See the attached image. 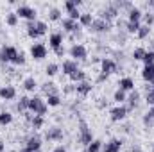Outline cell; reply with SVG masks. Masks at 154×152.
Returning <instances> with one entry per match:
<instances>
[{
  "label": "cell",
  "instance_id": "18",
  "mask_svg": "<svg viewBox=\"0 0 154 152\" xmlns=\"http://www.w3.org/2000/svg\"><path fill=\"white\" fill-rule=\"evenodd\" d=\"M125 102H127V106H125V108H127L129 111H131V109H134V108L138 106V102H140V93H138L136 90H133V91L127 95V100H125Z\"/></svg>",
  "mask_w": 154,
  "mask_h": 152
},
{
  "label": "cell",
  "instance_id": "47",
  "mask_svg": "<svg viewBox=\"0 0 154 152\" xmlns=\"http://www.w3.org/2000/svg\"><path fill=\"white\" fill-rule=\"evenodd\" d=\"M52 152H66V149H65L63 145H59V147H56V149H54Z\"/></svg>",
  "mask_w": 154,
  "mask_h": 152
},
{
  "label": "cell",
  "instance_id": "16",
  "mask_svg": "<svg viewBox=\"0 0 154 152\" xmlns=\"http://www.w3.org/2000/svg\"><path fill=\"white\" fill-rule=\"evenodd\" d=\"M134 86H136V84H134V81H133L131 77H122V79L118 81V90H122V91H125V93H127V91L131 93V91L134 90Z\"/></svg>",
  "mask_w": 154,
  "mask_h": 152
},
{
  "label": "cell",
  "instance_id": "42",
  "mask_svg": "<svg viewBox=\"0 0 154 152\" xmlns=\"http://www.w3.org/2000/svg\"><path fill=\"white\" fill-rule=\"evenodd\" d=\"M145 102L152 108L154 106V90L152 88H147V91H145Z\"/></svg>",
  "mask_w": 154,
  "mask_h": 152
},
{
  "label": "cell",
  "instance_id": "13",
  "mask_svg": "<svg viewBox=\"0 0 154 152\" xmlns=\"http://www.w3.org/2000/svg\"><path fill=\"white\" fill-rule=\"evenodd\" d=\"M61 70H63V74H65V75L70 77L75 70H79V61H74V59H66V61H63Z\"/></svg>",
  "mask_w": 154,
  "mask_h": 152
},
{
  "label": "cell",
  "instance_id": "28",
  "mask_svg": "<svg viewBox=\"0 0 154 152\" xmlns=\"http://www.w3.org/2000/svg\"><path fill=\"white\" fill-rule=\"evenodd\" d=\"M86 77H88V75H86V72H84L82 68H79V70H75V72H74V74L70 75V79H72L74 82H77V84H79V82L86 81Z\"/></svg>",
  "mask_w": 154,
  "mask_h": 152
},
{
  "label": "cell",
  "instance_id": "52",
  "mask_svg": "<svg viewBox=\"0 0 154 152\" xmlns=\"http://www.w3.org/2000/svg\"><path fill=\"white\" fill-rule=\"evenodd\" d=\"M20 152H32V150H29V149H23V150H20Z\"/></svg>",
  "mask_w": 154,
  "mask_h": 152
},
{
  "label": "cell",
  "instance_id": "31",
  "mask_svg": "<svg viewBox=\"0 0 154 152\" xmlns=\"http://www.w3.org/2000/svg\"><path fill=\"white\" fill-rule=\"evenodd\" d=\"M41 90H43V93L48 97V95H56L57 93V90H56V84L54 82H45L43 86H41Z\"/></svg>",
  "mask_w": 154,
  "mask_h": 152
},
{
  "label": "cell",
  "instance_id": "35",
  "mask_svg": "<svg viewBox=\"0 0 154 152\" xmlns=\"http://www.w3.org/2000/svg\"><path fill=\"white\" fill-rule=\"evenodd\" d=\"M11 63H13L14 66H23V65H25V54H23V52H18Z\"/></svg>",
  "mask_w": 154,
  "mask_h": 152
},
{
  "label": "cell",
  "instance_id": "11",
  "mask_svg": "<svg viewBox=\"0 0 154 152\" xmlns=\"http://www.w3.org/2000/svg\"><path fill=\"white\" fill-rule=\"evenodd\" d=\"M118 7H116V4H109L106 9H102V13H100V18L102 20H106V22H111V20H115L116 16H118Z\"/></svg>",
  "mask_w": 154,
  "mask_h": 152
},
{
  "label": "cell",
  "instance_id": "14",
  "mask_svg": "<svg viewBox=\"0 0 154 152\" xmlns=\"http://www.w3.org/2000/svg\"><path fill=\"white\" fill-rule=\"evenodd\" d=\"M25 149H29V150H32V152H39V149H41V138H39L38 134L29 136L27 141H25Z\"/></svg>",
  "mask_w": 154,
  "mask_h": 152
},
{
  "label": "cell",
  "instance_id": "19",
  "mask_svg": "<svg viewBox=\"0 0 154 152\" xmlns=\"http://www.w3.org/2000/svg\"><path fill=\"white\" fill-rule=\"evenodd\" d=\"M75 93L77 95H81V97H86L88 93H91V82L82 81V82L75 84Z\"/></svg>",
  "mask_w": 154,
  "mask_h": 152
},
{
  "label": "cell",
  "instance_id": "10",
  "mask_svg": "<svg viewBox=\"0 0 154 152\" xmlns=\"http://www.w3.org/2000/svg\"><path fill=\"white\" fill-rule=\"evenodd\" d=\"M129 113V109L124 106V104H120V106H115L111 111H109V116H111V120L113 122H120V120H124L125 116Z\"/></svg>",
  "mask_w": 154,
  "mask_h": 152
},
{
  "label": "cell",
  "instance_id": "54",
  "mask_svg": "<svg viewBox=\"0 0 154 152\" xmlns=\"http://www.w3.org/2000/svg\"><path fill=\"white\" fill-rule=\"evenodd\" d=\"M152 152H154V147H152Z\"/></svg>",
  "mask_w": 154,
  "mask_h": 152
},
{
  "label": "cell",
  "instance_id": "25",
  "mask_svg": "<svg viewBox=\"0 0 154 152\" xmlns=\"http://www.w3.org/2000/svg\"><path fill=\"white\" fill-rule=\"evenodd\" d=\"M29 97H20V100L16 102V109L20 111V113H25V111H29Z\"/></svg>",
  "mask_w": 154,
  "mask_h": 152
},
{
  "label": "cell",
  "instance_id": "34",
  "mask_svg": "<svg viewBox=\"0 0 154 152\" xmlns=\"http://www.w3.org/2000/svg\"><path fill=\"white\" fill-rule=\"evenodd\" d=\"M13 122V114L9 111H0V125H9Z\"/></svg>",
  "mask_w": 154,
  "mask_h": 152
},
{
  "label": "cell",
  "instance_id": "37",
  "mask_svg": "<svg viewBox=\"0 0 154 152\" xmlns=\"http://www.w3.org/2000/svg\"><path fill=\"white\" fill-rule=\"evenodd\" d=\"M31 125H32V129H41V127L45 125L43 116H32V118H31Z\"/></svg>",
  "mask_w": 154,
  "mask_h": 152
},
{
  "label": "cell",
  "instance_id": "9",
  "mask_svg": "<svg viewBox=\"0 0 154 152\" xmlns=\"http://www.w3.org/2000/svg\"><path fill=\"white\" fill-rule=\"evenodd\" d=\"M31 56H32V59H36V61L45 59V57H47V47H45L43 43H34V45L31 47Z\"/></svg>",
  "mask_w": 154,
  "mask_h": 152
},
{
  "label": "cell",
  "instance_id": "4",
  "mask_svg": "<svg viewBox=\"0 0 154 152\" xmlns=\"http://www.w3.org/2000/svg\"><path fill=\"white\" fill-rule=\"evenodd\" d=\"M70 56H72L74 61H84V59L88 57V50H86L84 45H81V43H74V45L70 47Z\"/></svg>",
  "mask_w": 154,
  "mask_h": 152
},
{
  "label": "cell",
  "instance_id": "6",
  "mask_svg": "<svg viewBox=\"0 0 154 152\" xmlns=\"http://www.w3.org/2000/svg\"><path fill=\"white\" fill-rule=\"evenodd\" d=\"M18 54V50L14 48V47H11V45H4L2 48H0V63H11L13 59H14V56Z\"/></svg>",
  "mask_w": 154,
  "mask_h": 152
},
{
  "label": "cell",
  "instance_id": "43",
  "mask_svg": "<svg viewBox=\"0 0 154 152\" xmlns=\"http://www.w3.org/2000/svg\"><path fill=\"white\" fill-rule=\"evenodd\" d=\"M142 61L145 63V66H147V65H152V63H154V50H147Z\"/></svg>",
  "mask_w": 154,
  "mask_h": 152
},
{
  "label": "cell",
  "instance_id": "5",
  "mask_svg": "<svg viewBox=\"0 0 154 152\" xmlns=\"http://www.w3.org/2000/svg\"><path fill=\"white\" fill-rule=\"evenodd\" d=\"M16 14L18 18H25L27 22H36V9L31 5H18Z\"/></svg>",
  "mask_w": 154,
  "mask_h": 152
},
{
  "label": "cell",
  "instance_id": "53",
  "mask_svg": "<svg viewBox=\"0 0 154 152\" xmlns=\"http://www.w3.org/2000/svg\"><path fill=\"white\" fill-rule=\"evenodd\" d=\"M152 90H154V81H152Z\"/></svg>",
  "mask_w": 154,
  "mask_h": 152
},
{
  "label": "cell",
  "instance_id": "49",
  "mask_svg": "<svg viewBox=\"0 0 154 152\" xmlns=\"http://www.w3.org/2000/svg\"><path fill=\"white\" fill-rule=\"evenodd\" d=\"M131 152H142V149L136 145V147H131Z\"/></svg>",
  "mask_w": 154,
  "mask_h": 152
},
{
  "label": "cell",
  "instance_id": "48",
  "mask_svg": "<svg viewBox=\"0 0 154 152\" xmlns=\"http://www.w3.org/2000/svg\"><path fill=\"white\" fill-rule=\"evenodd\" d=\"M106 79H108V77H106V75H102V74H100V75L97 77V82H104Z\"/></svg>",
  "mask_w": 154,
  "mask_h": 152
},
{
  "label": "cell",
  "instance_id": "24",
  "mask_svg": "<svg viewBox=\"0 0 154 152\" xmlns=\"http://www.w3.org/2000/svg\"><path fill=\"white\" fill-rule=\"evenodd\" d=\"M79 23H81V27H90V25L93 23V16H91V13H81Z\"/></svg>",
  "mask_w": 154,
  "mask_h": 152
},
{
  "label": "cell",
  "instance_id": "20",
  "mask_svg": "<svg viewBox=\"0 0 154 152\" xmlns=\"http://www.w3.org/2000/svg\"><path fill=\"white\" fill-rule=\"evenodd\" d=\"M120 149H122V140H118V138L109 140L104 145V152H120Z\"/></svg>",
  "mask_w": 154,
  "mask_h": 152
},
{
  "label": "cell",
  "instance_id": "29",
  "mask_svg": "<svg viewBox=\"0 0 154 152\" xmlns=\"http://www.w3.org/2000/svg\"><path fill=\"white\" fill-rule=\"evenodd\" d=\"M113 100L116 102V106L124 104V102L127 100V93H125V91H122V90H116L115 93H113Z\"/></svg>",
  "mask_w": 154,
  "mask_h": 152
},
{
  "label": "cell",
  "instance_id": "8",
  "mask_svg": "<svg viewBox=\"0 0 154 152\" xmlns=\"http://www.w3.org/2000/svg\"><path fill=\"white\" fill-rule=\"evenodd\" d=\"M61 25H63V29L66 32H72V34H79V31H81V23L72 20V18H68V16L61 20Z\"/></svg>",
  "mask_w": 154,
  "mask_h": 152
},
{
  "label": "cell",
  "instance_id": "12",
  "mask_svg": "<svg viewBox=\"0 0 154 152\" xmlns=\"http://www.w3.org/2000/svg\"><path fill=\"white\" fill-rule=\"evenodd\" d=\"M45 140H48V141H61L63 140V129L61 127H50L45 132Z\"/></svg>",
  "mask_w": 154,
  "mask_h": 152
},
{
  "label": "cell",
  "instance_id": "36",
  "mask_svg": "<svg viewBox=\"0 0 154 152\" xmlns=\"http://www.w3.org/2000/svg\"><path fill=\"white\" fill-rule=\"evenodd\" d=\"M34 29L38 31V32H39V36H41V34H45V32H47L48 25H47V22H41V20H36V22H34Z\"/></svg>",
  "mask_w": 154,
  "mask_h": 152
},
{
  "label": "cell",
  "instance_id": "40",
  "mask_svg": "<svg viewBox=\"0 0 154 152\" xmlns=\"http://www.w3.org/2000/svg\"><path fill=\"white\" fill-rule=\"evenodd\" d=\"M149 34H151V27H147V25H142V27L138 29V32H136V36L140 39H145Z\"/></svg>",
  "mask_w": 154,
  "mask_h": 152
},
{
  "label": "cell",
  "instance_id": "44",
  "mask_svg": "<svg viewBox=\"0 0 154 152\" xmlns=\"http://www.w3.org/2000/svg\"><path fill=\"white\" fill-rule=\"evenodd\" d=\"M143 18H145V25H147V27H151L154 23V14L152 13H143Z\"/></svg>",
  "mask_w": 154,
  "mask_h": 152
},
{
  "label": "cell",
  "instance_id": "38",
  "mask_svg": "<svg viewBox=\"0 0 154 152\" xmlns=\"http://www.w3.org/2000/svg\"><path fill=\"white\" fill-rule=\"evenodd\" d=\"M145 52H147V50H145V48H142V47L134 48V50H133V59H134V61H142V59H143V56H145Z\"/></svg>",
  "mask_w": 154,
  "mask_h": 152
},
{
  "label": "cell",
  "instance_id": "39",
  "mask_svg": "<svg viewBox=\"0 0 154 152\" xmlns=\"http://www.w3.org/2000/svg\"><path fill=\"white\" fill-rule=\"evenodd\" d=\"M102 149V141H99V140H93L88 147H86V150L88 152H99Z\"/></svg>",
  "mask_w": 154,
  "mask_h": 152
},
{
  "label": "cell",
  "instance_id": "22",
  "mask_svg": "<svg viewBox=\"0 0 154 152\" xmlns=\"http://www.w3.org/2000/svg\"><path fill=\"white\" fill-rule=\"evenodd\" d=\"M142 77H143V81L152 82V81H154V63H152V65L143 66V70H142Z\"/></svg>",
  "mask_w": 154,
  "mask_h": 152
},
{
  "label": "cell",
  "instance_id": "51",
  "mask_svg": "<svg viewBox=\"0 0 154 152\" xmlns=\"http://www.w3.org/2000/svg\"><path fill=\"white\" fill-rule=\"evenodd\" d=\"M147 7H154V0L152 2H147Z\"/></svg>",
  "mask_w": 154,
  "mask_h": 152
},
{
  "label": "cell",
  "instance_id": "26",
  "mask_svg": "<svg viewBox=\"0 0 154 152\" xmlns=\"http://www.w3.org/2000/svg\"><path fill=\"white\" fill-rule=\"evenodd\" d=\"M45 102H47L48 108H57V106H61V97H59L57 93H56V95H48Z\"/></svg>",
  "mask_w": 154,
  "mask_h": 152
},
{
  "label": "cell",
  "instance_id": "41",
  "mask_svg": "<svg viewBox=\"0 0 154 152\" xmlns=\"http://www.w3.org/2000/svg\"><path fill=\"white\" fill-rule=\"evenodd\" d=\"M61 18V11L57 9V7H52L50 11H48V20H52V22H57Z\"/></svg>",
  "mask_w": 154,
  "mask_h": 152
},
{
  "label": "cell",
  "instance_id": "2",
  "mask_svg": "<svg viewBox=\"0 0 154 152\" xmlns=\"http://www.w3.org/2000/svg\"><path fill=\"white\" fill-rule=\"evenodd\" d=\"M79 141H81L82 145H86V147L93 141L91 129L88 127V123H86L84 120H81V122H79Z\"/></svg>",
  "mask_w": 154,
  "mask_h": 152
},
{
  "label": "cell",
  "instance_id": "7",
  "mask_svg": "<svg viewBox=\"0 0 154 152\" xmlns=\"http://www.w3.org/2000/svg\"><path fill=\"white\" fill-rule=\"evenodd\" d=\"M109 29H111V22H106V20H102V18L93 20V23L90 25V31H91V32H97V34H104V32H108Z\"/></svg>",
  "mask_w": 154,
  "mask_h": 152
},
{
  "label": "cell",
  "instance_id": "23",
  "mask_svg": "<svg viewBox=\"0 0 154 152\" xmlns=\"http://www.w3.org/2000/svg\"><path fill=\"white\" fill-rule=\"evenodd\" d=\"M22 86H23V90H25V91H34V90L38 88V82H36V79H34V77H25Z\"/></svg>",
  "mask_w": 154,
  "mask_h": 152
},
{
  "label": "cell",
  "instance_id": "1",
  "mask_svg": "<svg viewBox=\"0 0 154 152\" xmlns=\"http://www.w3.org/2000/svg\"><path fill=\"white\" fill-rule=\"evenodd\" d=\"M29 111L34 113V116H43L48 111V106H47V102L41 97H32L29 100Z\"/></svg>",
  "mask_w": 154,
  "mask_h": 152
},
{
  "label": "cell",
  "instance_id": "21",
  "mask_svg": "<svg viewBox=\"0 0 154 152\" xmlns=\"http://www.w3.org/2000/svg\"><path fill=\"white\" fill-rule=\"evenodd\" d=\"M127 14H129V16H127V22H140V20L143 18L142 9H140V7H134V5L127 11Z\"/></svg>",
  "mask_w": 154,
  "mask_h": 152
},
{
  "label": "cell",
  "instance_id": "17",
  "mask_svg": "<svg viewBox=\"0 0 154 152\" xmlns=\"http://www.w3.org/2000/svg\"><path fill=\"white\" fill-rule=\"evenodd\" d=\"M63 32H52L50 34V38H48V45L52 47V50H56V48H59V47H63Z\"/></svg>",
  "mask_w": 154,
  "mask_h": 152
},
{
  "label": "cell",
  "instance_id": "3",
  "mask_svg": "<svg viewBox=\"0 0 154 152\" xmlns=\"http://www.w3.org/2000/svg\"><path fill=\"white\" fill-rule=\"evenodd\" d=\"M116 68H118V65H116L115 59H111V57H104L102 61H100V74L106 77H109L111 74H115Z\"/></svg>",
  "mask_w": 154,
  "mask_h": 152
},
{
  "label": "cell",
  "instance_id": "50",
  "mask_svg": "<svg viewBox=\"0 0 154 152\" xmlns=\"http://www.w3.org/2000/svg\"><path fill=\"white\" fill-rule=\"evenodd\" d=\"M4 149H5V145H4V141L0 140V152H4Z\"/></svg>",
  "mask_w": 154,
  "mask_h": 152
},
{
  "label": "cell",
  "instance_id": "45",
  "mask_svg": "<svg viewBox=\"0 0 154 152\" xmlns=\"http://www.w3.org/2000/svg\"><path fill=\"white\" fill-rule=\"evenodd\" d=\"M63 91H65V93H72V91H75V86H74V84H66Z\"/></svg>",
  "mask_w": 154,
  "mask_h": 152
},
{
  "label": "cell",
  "instance_id": "15",
  "mask_svg": "<svg viewBox=\"0 0 154 152\" xmlns=\"http://www.w3.org/2000/svg\"><path fill=\"white\" fill-rule=\"evenodd\" d=\"M16 97V90L14 86H0V99L2 100H13Z\"/></svg>",
  "mask_w": 154,
  "mask_h": 152
},
{
  "label": "cell",
  "instance_id": "32",
  "mask_svg": "<svg viewBox=\"0 0 154 152\" xmlns=\"http://www.w3.org/2000/svg\"><path fill=\"white\" fill-rule=\"evenodd\" d=\"M152 123H154V106L149 108V111H147L145 116H143V125H145V127H151Z\"/></svg>",
  "mask_w": 154,
  "mask_h": 152
},
{
  "label": "cell",
  "instance_id": "30",
  "mask_svg": "<svg viewBox=\"0 0 154 152\" xmlns=\"http://www.w3.org/2000/svg\"><path fill=\"white\" fill-rule=\"evenodd\" d=\"M140 27H142L140 22H125V31H127L129 34H136Z\"/></svg>",
  "mask_w": 154,
  "mask_h": 152
},
{
  "label": "cell",
  "instance_id": "33",
  "mask_svg": "<svg viewBox=\"0 0 154 152\" xmlns=\"http://www.w3.org/2000/svg\"><path fill=\"white\" fill-rule=\"evenodd\" d=\"M5 23L9 27H16L18 25V14L16 13H7L5 14Z\"/></svg>",
  "mask_w": 154,
  "mask_h": 152
},
{
  "label": "cell",
  "instance_id": "27",
  "mask_svg": "<svg viewBox=\"0 0 154 152\" xmlns=\"http://www.w3.org/2000/svg\"><path fill=\"white\" fill-rule=\"evenodd\" d=\"M59 70H61V66H59L57 63H48L47 68H45V74H47L48 77H54V75H57Z\"/></svg>",
  "mask_w": 154,
  "mask_h": 152
},
{
  "label": "cell",
  "instance_id": "46",
  "mask_svg": "<svg viewBox=\"0 0 154 152\" xmlns=\"http://www.w3.org/2000/svg\"><path fill=\"white\" fill-rule=\"evenodd\" d=\"M54 54H56V56H59V57H61V56H65V47L56 48V50H54Z\"/></svg>",
  "mask_w": 154,
  "mask_h": 152
}]
</instances>
